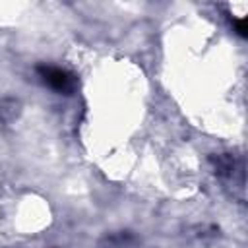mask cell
<instances>
[{
  "label": "cell",
  "instance_id": "obj_2",
  "mask_svg": "<svg viewBox=\"0 0 248 248\" xmlns=\"http://www.w3.org/2000/svg\"><path fill=\"white\" fill-rule=\"evenodd\" d=\"M234 29L240 37H246V19H234Z\"/></svg>",
  "mask_w": 248,
  "mask_h": 248
},
{
  "label": "cell",
  "instance_id": "obj_1",
  "mask_svg": "<svg viewBox=\"0 0 248 248\" xmlns=\"http://www.w3.org/2000/svg\"><path fill=\"white\" fill-rule=\"evenodd\" d=\"M39 74H41L43 81L48 87H52L54 91H58V93H72L74 91V85H76L74 76L68 74L66 70L52 68V66H41L39 68Z\"/></svg>",
  "mask_w": 248,
  "mask_h": 248
}]
</instances>
